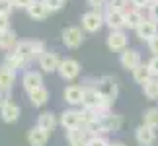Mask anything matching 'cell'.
<instances>
[{"label": "cell", "instance_id": "6da1fadb", "mask_svg": "<svg viewBox=\"0 0 158 146\" xmlns=\"http://www.w3.org/2000/svg\"><path fill=\"white\" fill-rule=\"evenodd\" d=\"M96 88H98V92L102 95V101H100L98 109L104 113V117H106L107 113H111V107H113V103H115V99H117V95H119L117 80H115L113 76H100Z\"/></svg>", "mask_w": 158, "mask_h": 146}, {"label": "cell", "instance_id": "7a4b0ae2", "mask_svg": "<svg viewBox=\"0 0 158 146\" xmlns=\"http://www.w3.org/2000/svg\"><path fill=\"white\" fill-rule=\"evenodd\" d=\"M82 29L88 33H98L102 27L106 26V18H104V12H98V10H90L86 14H82Z\"/></svg>", "mask_w": 158, "mask_h": 146}, {"label": "cell", "instance_id": "3957f363", "mask_svg": "<svg viewBox=\"0 0 158 146\" xmlns=\"http://www.w3.org/2000/svg\"><path fill=\"white\" fill-rule=\"evenodd\" d=\"M107 49L113 53H123L125 49H129V37H127V33L123 29H111V31L107 33Z\"/></svg>", "mask_w": 158, "mask_h": 146}, {"label": "cell", "instance_id": "277c9868", "mask_svg": "<svg viewBox=\"0 0 158 146\" xmlns=\"http://www.w3.org/2000/svg\"><path fill=\"white\" fill-rule=\"evenodd\" d=\"M60 39H63V45L66 49H78L84 41V31H82V27H78V26L64 27L63 33H60Z\"/></svg>", "mask_w": 158, "mask_h": 146}, {"label": "cell", "instance_id": "5b68a950", "mask_svg": "<svg viewBox=\"0 0 158 146\" xmlns=\"http://www.w3.org/2000/svg\"><path fill=\"white\" fill-rule=\"evenodd\" d=\"M80 70H82V66H80V63H78L76 59H63L57 72H59V76L63 78V80L72 82V80H76V78L80 76Z\"/></svg>", "mask_w": 158, "mask_h": 146}, {"label": "cell", "instance_id": "8992f818", "mask_svg": "<svg viewBox=\"0 0 158 146\" xmlns=\"http://www.w3.org/2000/svg\"><path fill=\"white\" fill-rule=\"evenodd\" d=\"M119 63L123 66L125 70H135L139 64H143V59H141V53L137 51V49H125L123 53H119Z\"/></svg>", "mask_w": 158, "mask_h": 146}, {"label": "cell", "instance_id": "52a82bcc", "mask_svg": "<svg viewBox=\"0 0 158 146\" xmlns=\"http://www.w3.org/2000/svg\"><path fill=\"white\" fill-rule=\"evenodd\" d=\"M59 123L63 125V129L66 131H72V129H76V127H80L82 125V117H80V109H64L63 113H60V119H59Z\"/></svg>", "mask_w": 158, "mask_h": 146}, {"label": "cell", "instance_id": "ba28073f", "mask_svg": "<svg viewBox=\"0 0 158 146\" xmlns=\"http://www.w3.org/2000/svg\"><path fill=\"white\" fill-rule=\"evenodd\" d=\"M60 59L55 51H47L41 55V59H39V66H41V70L47 72V74H53V72H57L59 70V66H60Z\"/></svg>", "mask_w": 158, "mask_h": 146}, {"label": "cell", "instance_id": "9c48e42d", "mask_svg": "<svg viewBox=\"0 0 158 146\" xmlns=\"http://www.w3.org/2000/svg\"><path fill=\"white\" fill-rule=\"evenodd\" d=\"M135 140L141 146H152L156 142V129L143 123L141 127H137V131H135Z\"/></svg>", "mask_w": 158, "mask_h": 146}, {"label": "cell", "instance_id": "30bf717a", "mask_svg": "<svg viewBox=\"0 0 158 146\" xmlns=\"http://www.w3.org/2000/svg\"><path fill=\"white\" fill-rule=\"evenodd\" d=\"M22 86L23 90L29 94V92H33V90H37L43 86V76H41V72L37 70H26L23 72V76H22Z\"/></svg>", "mask_w": 158, "mask_h": 146}, {"label": "cell", "instance_id": "8fae6325", "mask_svg": "<svg viewBox=\"0 0 158 146\" xmlns=\"http://www.w3.org/2000/svg\"><path fill=\"white\" fill-rule=\"evenodd\" d=\"M64 101L69 103L70 107H82V101H84V88L78 86V84H70L66 86L64 90Z\"/></svg>", "mask_w": 158, "mask_h": 146}, {"label": "cell", "instance_id": "7c38bea8", "mask_svg": "<svg viewBox=\"0 0 158 146\" xmlns=\"http://www.w3.org/2000/svg\"><path fill=\"white\" fill-rule=\"evenodd\" d=\"M135 33H137V37L141 39V41H147V43H148L152 37H156V35H158V23L152 22L150 18H147V20H144L141 26L135 29Z\"/></svg>", "mask_w": 158, "mask_h": 146}, {"label": "cell", "instance_id": "4fadbf2b", "mask_svg": "<svg viewBox=\"0 0 158 146\" xmlns=\"http://www.w3.org/2000/svg\"><path fill=\"white\" fill-rule=\"evenodd\" d=\"M104 18H106V26L109 27V31L111 29H125V12L107 8L104 12Z\"/></svg>", "mask_w": 158, "mask_h": 146}, {"label": "cell", "instance_id": "5bb4252c", "mask_svg": "<svg viewBox=\"0 0 158 146\" xmlns=\"http://www.w3.org/2000/svg\"><path fill=\"white\" fill-rule=\"evenodd\" d=\"M92 136H94V132H92V129H90L88 125H80V127H76V129H72V131H66L69 144L70 142H88Z\"/></svg>", "mask_w": 158, "mask_h": 146}, {"label": "cell", "instance_id": "9a60e30c", "mask_svg": "<svg viewBox=\"0 0 158 146\" xmlns=\"http://www.w3.org/2000/svg\"><path fill=\"white\" fill-rule=\"evenodd\" d=\"M26 12H27V16L31 18V20H35V22L47 20V18H49V14H51V10L45 6L43 0H35V2H33L31 6H29V8H27Z\"/></svg>", "mask_w": 158, "mask_h": 146}, {"label": "cell", "instance_id": "2e32d148", "mask_svg": "<svg viewBox=\"0 0 158 146\" xmlns=\"http://www.w3.org/2000/svg\"><path fill=\"white\" fill-rule=\"evenodd\" d=\"M47 140H49V132L43 131L41 127L35 125L33 129L27 131V142H29V146H45Z\"/></svg>", "mask_w": 158, "mask_h": 146}, {"label": "cell", "instance_id": "e0dca14e", "mask_svg": "<svg viewBox=\"0 0 158 146\" xmlns=\"http://www.w3.org/2000/svg\"><path fill=\"white\" fill-rule=\"evenodd\" d=\"M18 43H20V41H18V35H16V31L12 27L0 33V49H2V51H6V53L14 51Z\"/></svg>", "mask_w": 158, "mask_h": 146}, {"label": "cell", "instance_id": "ac0fdd59", "mask_svg": "<svg viewBox=\"0 0 158 146\" xmlns=\"http://www.w3.org/2000/svg\"><path fill=\"white\" fill-rule=\"evenodd\" d=\"M27 97H29V103H31L33 107H43L45 103L49 101V90L45 86H41L37 90H33V92H29Z\"/></svg>", "mask_w": 158, "mask_h": 146}, {"label": "cell", "instance_id": "d6986e66", "mask_svg": "<svg viewBox=\"0 0 158 146\" xmlns=\"http://www.w3.org/2000/svg\"><path fill=\"white\" fill-rule=\"evenodd\" d=\"M14 51L20 55V57L26 60L29 64L31 60H35V49H33V41H20V43L16 45Z\"/></svg>", "mask_w": 158, "mask_h": 146}, {"label": "cell", "instance_id": "ffe728a7", "mask_svg": "<svg viewBox=\"0 0 158 146\" xmlns=\"http://www.w3.org/2000/svg\"><path fill=\"white\" fill-rule=\"evenodd\" d=\"M102 123V129H104V132H115L121 129V125H123V119L119 117V115L115 113H107L104 119L100 121Z\"/></svg>", "mask_w": 158, "mask_h": 146}, {"label": "cell", "instance_id": "44dd1931", "mask_svg": "<svg viewBox=\"0 0 158 146\" xmlns=\"http://www.w3.org/2000/svg\"><path fill=\"white\" fill-rule=\"evenodd\" d=\"M57 125H59V121L55 117V113H51V111H43L37 117V127H41V129L47 131V132H53L57 129Z\"/></svg>", "mask_w": 158, "mask_h": 146}, {"label": "cell", "instance_id": "7402d4cb", "mask_svg": "<svg viewBox=\"0 0 158 146\" xmlns=\"http://www.w3.org/2000/svg\"><path fill=\"white\" fill-rule=\"evenodd\" d=\"M0 119H2L4 123H16V121L20 119V107L10 101L8 105H4L0 109Z\"/></svg>", "mask_w": 158, "mask_h": 146}, {"label": "cell", "instance_id": "603a6c76", "mask_svg": "<svg viewBox=\"0 0 158 146\" xmlns=\"http://www.w3.org/2000/svg\"><path fill=\"white\" fill-rule=\"evenodd\" d=\"M14 82H16V70L2 64L0 66V88L2 90H12Z\"/></svg>", "mask_w": 158, "mask_h": 146}, {"label": "cell", "instance_id": "cb8c5ba5", "mask_svg": "<svg viewBox=\"0 0 158 146\" xmlns=\"http://www.w3.org/2000/svg\"><path fill=\"white\" fill-rule=\"evenodd\" d=\"M152 72H150V68H148V64H139L135 70H133V80H135L137 84H141V86H144L147 82H150L152 80Z\"/></svg>", "mask_w": 158, "mask_h": 146}, {"label": "cell", "instance_id": "d4e9b609", "mask_svg": "<svg viewBox=\"0 0 158 146\" xmlns=\"http://www.w3.org/2000/svg\"><path fill=\"white\" fill-rule=\"evenodd\" d=\"M2 64L8 66V68H14V70H18V68H26V66H27V63H26V60H23L16 51H8V53H6Z\"/></svg>", "mask_w": 158, "mask_h": 146}, {"label": "cell", "instance_id": "484cf974", "mask_svg": "<svg viewBox=\"0 0 158 146\" xmlns=\"http://www.w3.org/2000/svg\"><path fill=\"white\" fill-rule=\"evenodd\" d=\"M143 22H144V18H143V14H141V10L133 8V10H127V12H125V27L137 29Z\"/></svg>", "mask_w": 158, "mask_h": 146}, {"label": "cell", "instance_id": "4316f807", "mask_svg": "<svg viewBox=\"0 0 158 146\" xmlns=\"http://www.w3.org/2000/svg\"><path fill=\"white\" fill-rule=\"evenodd\" d=\"M143 94H144V97H147L148 101H156L158 99V78L156 76L143 86Z\"/></svg>", "mask_w": 158, "mask_h": 146}, {"label": "cell", "instance_id": "83f0119b", "mask_svg": "<svg viewBox=\"0 0 158 146\" xmlns=\"http://www.w3.org/2000/svg\"><path fill=\"white\" fill-rule=\"evenodd\" d=\"M143 123L152 129H158V107H148L143 113Z\"/></svg>", "mask_w": 158, "mask_h": 146}, {"label": "cell", "instance_id": "f1b7e54d", "mask_svg": "<svg viewBox=\"0 0 158 146\" xmlns=\"http://www.w3.org/2000/svg\"><path fill=\"white\" fill-rule=\"evenodd\" d=\"M131 0H107V8L111 10H119V12H127V6H129Z\"/></svg>", "mask_w": 158, "mask_h": 146}, {"label": "cell", "instance_id": "f546056e", "mask_svg": "<svg viewBox=\"0 0 158 146\" xmlns=\"http://www.w3.org/2000/svg\"><path fill=\"white\" fill-rule=\"evenodd\" d=\"M14 10V0H0V16H8Z\"/></svg>", "mask_w": 158, "mask_h": 146}, {"label": "cell", "instance_id": "4dcf8cb0", "mask_svg": "<svg viewBox=\"0 0 158 146\" xmlns=\"http://www.w3.org/2000/svg\"><path fill=\"white\" fill-rule=\"evenodd\" d=\"M88 146H111V142H109L104 135H98V136H92V138H90Z\"/></svg>", "mask_w": 158, "mask_h": 146}, {"label": "cell", "instance_id": "1f68e13d", "mask_svg": "<svg viewBox=\"0 0 158 146\" xmlns=\"http://www.w3.org/2000/svg\"><path fill=\"white\" fill-rule=\"evenodd\" d=\"M86 4H88L92 10H98V12L107 10V0H86Z\"/></svg>", "mask_w": 158, "mask_h": 146}, {"label": "cell", "instance_id": "d6a6232c", "mask_svg": "<svg viewBox=\"0 0 158 146\" xmlns=\"http://www.w3.org/2000/svg\"><path fill=\"white\" fill-rule=\"evenodd\" d=\"M43 2H45L47 8L51 10V14H53V12H59L64 6V0H43Z\"/></svg>", "mask_w": 158, "mask_h": 146}, {"label": "cell", "instance_id": "836d02e7", "mask_svg": "<svg viewBox=\"0 0 158 146\" xmlns=\"http://www.w3.org/2000/svg\"><path fill=\"white\" fill-rule=\"evenodd\" d=\"M12 99V95H10V90H2L0 88V109H2L4 105H8Z\"/></svg>", "mask_w": 158, "mask_h": 146}, {"label": "cell", "instance_id": "e575fe53", "mask_svg": "<svg viewBox=\"0 0 158 146\" xmlns=\"http://www.w3.org/2000/svg\"><path fill=\"white\" fill-rule=\"evenodd\" d=\"M147 64H148L150 72H152V76H156V78H158V55H152V59H150Z\"/></svg>", "mask_w": 158, "mask_h": 146}, {"label": "cell", "instance_id": "d590c367", "mask_svg": "<svg viewBox=\"0 0 158 146\" xmlns=\"http://www.w3.org/2000/svg\"><path fill=\"white\" fill-rule=\"evenodd\" d=\"M148 18H150L152 22L158 23V2H152V4L148 6Z\"/></svg>", "mask_w": 158, "mask_h": 146}, {"label": "cell", "instance_id": "8d00e7d4", "mask_svg": "<svg viewBox=\"0 0 158 146\" xmlns=\"http://www.w3.org/2000/svg\"><path fill=\"white\" fill-rule=\"evenodd\" d=\"M35 0H14V8H20V10H27Z\"/></svg>", "mask_w": 158, "mask_h": 146}, {"label": "cell", "instance_id": "74e56055", "mask_svg": "<svg viewBox=\"0 0 158 146\" xmlns=\"http://www.w3.org/2000/svg\"><path fill=\"white\" fill-rule=\"evenodd\" d=\"M131 4L135 6L137 10H143V8H148L152 4V0H131Z\"/></svg>", "mask_w": 158, "mask_h": 146}, {"label": "cell", "instance_id": "f35d334b", "mask_svg": "<svg viewBox=\"0 0 158 146\" xmlns=\"http://www.w3.org/2000/svg\"><path fill=\"white\" fill-rule=\"evenodd\" d=\"M147 45H148V51L152 53V55H158V35H156V37H152V39H150Z\"/></svg>", "mask_w": 158, "mask_h": 146}, {"label": "cell", "instance_id": "ab89813d", "mask_svg": "<svg viewBox=\"0 0 158 146\" xmlns=\"http://www.w3.org/2000/svg\"><path fill=\"white\" fill-rule=\"evenodd\" d=\"M10 29V22H8V16H0V33Z\"/></svg>", "mask_w": 158, "mask_h": 146}, {"label": "cell", "instance_id": "60d3db41", "mask_svg": "<svg viewBox=\"0 0 158 146\" xmlns=\"http://www.w3.org/2000/svg\"><path fill=\"white\" fill-rule=\"evenodd\" d=\"M70 146H88V142H70Z\"/></svg>", "mask_w": 158, "mask_h": 146}, {"label": "cell", "instance_id": "b9f144b4", "mask_svg": "<svg viewBox=\"0 0 158 146\" xmlns=\"http://www.w3.org/2000/svg\"><path fill=\"white\" fill-rule=\"evenodd\" d=\"M111 146H125L123 142H111Z\"/></svg>", "mask_w": 158, "mask_h": 146}, {"label": "cell", "instance_id": "7bdbcfd3", "mask_svg": "<svg viewBox=\"0 0 158 146\" xmlns=\"http://www.w3.org/2000/svg\"><path fill=\"white\" fill-rule=\"evenodd\" d=\"M152 2H158V0H152Z\"/></svg>", "mask_w": 158, "mask_h": 146}]
</instances>
